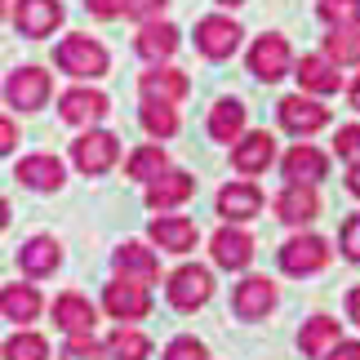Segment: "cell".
<instances>
[{
    "instance_id": "cell-36",
    "label": "cell",
    "mask_w": 360,
    "mask_h": 360,
    "mask_svg": "<svg viewBox=\"0 0 360 360\" xmlns=\"http://www.w3.org/2000/svg\"><path fill=\"white\" fill-rule=\"evenodd\" d=\"M58 360H107V342L98 347V342H94V334L67 338V342H63V352H58Z\"/></svg>"
},
{
    "instance_id": "cell-23",
    "label": "cell",
    "mask_w": 360,
    "mask_h": 360,
    "mask_svg": "<svg viewBox=\"0 0 360 360\" xmlns=\"http://www.w3.org/2000/svg\"><path fill=\"white\" fill-rule=\"evenodd\" d=\"M178 45H183V36H178V27L174 22H147L143 32H138V40H134V49L143 53L147 63H169L174 53H178Z\"/></svg>"
},
{
    "instance_id": "cell-27",
    "label": "cell",
    "mask_w": 360,
    "mask_h": 360,
    "mask_svg": "<svg viewBox=\"0 0 360 360\" xmlns=\"http://www.w3.org/2000/svg\"><path fill=\"white\" fill-rule=\"evenodd\" d=\"M58 262H63V245L53 240V236H32L18 249V267L27 276H53V271H58Z\"/></svg>"
},
{
    "instance_id": "cell-37",
    "label": "cell",
    "mask_w": 360,
    "mask_h": 360,
    "mask_svg": "<svg viewBox=\"0 0 360 360\" xmlns=\"http://www.w3.org/2000/svg\"><path fill=\"white\" fill-rule=\"evenodd\" d=\"M334 151L347 165H360V124H342L338 138H334Z\"/></svg>"
},
{
    "instance_id": "cell-30",
    "label": "cell",
    "mask_w": 360,
    "mask_h": 360,
    "mask_svg": "<svg viewBox=\"0 0 360 360\" xmlns=\"http://www.w3.org/2000/svg\"><path fill=\"white\" fill-rule=\"evenodd\" d=\"M325 58L338 63V67H356L360 63V27H329Z\"/></svg>"
},
{
    "instance_id": "cell-4",
    "label": "cell",
    "mask_w": 360,
    "mask_h": 360,
    "mask_svg": "<svg viewBox=\"0 0 360 360\" xmlns=\"http://www.w3.org/2000/svg\"><path fill=\"white\" fill-rule=\"evenodd\" d=\"M165 298H169V307H178V311H196V307H205V302L214 298V276L205 267H196V262H187V267H178L169 276Z\"/></svg>"
},
{
    "instance_id": "cell-3",
    "label": "cell",
    "mask_w": 360,
    "mask_h": 360,
    "mask_svg": "<svg viewBox=\"0 0 360 360\" xmlns=\"http://www.w3.org/2000/svg\"><path fill=\"white\" fill-rule=\"evenodd\" d=\"M116 156H120V138L107 134V129H85L72 143V165H76L80 174H89V178L107 174L116 165Z\"/></svg>"
},
{
    "instance_id": "cell-19",
    "label": "cell",
    "mask_w": 360,
    "mask_h": 360,
    "mask_svg": "<svg viewBox=\"0 0 360 360\" xmlns=\"http://www.w3.org/2000/svg\"><path fill=\"white\" fill-rule=\"evenodd\" d=\"M271 160H276V138H271L267 129H254V134H245L240 143L231 147V165H236V174H245V178L262 174Z\"/></svg>"
},
{
    "instance_id": "cell-22",
    "label": "cell",
    "mask_w": 360,
    "mask_h": 360,
    "mask_svg": "<svg viewBox=\"0 0 360 360\" xmlns=\"http://www.w3.org/2000/svg\"><path fill=\"white\" fill-rule=\"evenodd\" d=\"M218 214L227 223H249V218L262 214V191L254 183H227L218 191Z\"/></svg>"
},
{
    "instance_id": "cell-26",
    "label": "cell",
    "mask_w": 360,
    "mask_h": 360,
    "mask_svg": "<svg viewBox=\"0 0 360 360\" xmlns=\"http://www.w3.org/2000/svg\"><path fill=\"white\" fill-rule=\"evenodd\" d=\"M338 321L334 316H311V321H302V329H298V347H302V356H316V360H325L329 352L338 347Z\"/></svg>"
},
{
    "instance_id": "cell-43",
    "label": "cell",
    "mask_w": 360,
    "mask_h": 360,
    "mask_svg": "<svg viewBox=\"0 0 360 360\" xmlns=\"http://www.w3.org/2000/svg\"><path fill=\"white\" fill-rule=\"evenodd\" d=\"M0 151H13V120H0Z\"/></svg>"
},
{
    "instance_id": "cell-32",
    "label": "cell",
    "mask_w": 360,
    "mask_h": 360,
    "mask_svg": "<svg viewBox=\"0 0 360 360\" xmlns=\"http://www.w3.org/2000/svg\"><path fill=\"white\" fill-rule=\"evenodd\" d=\"M138 120H143V129H147L151 138H174V134H178V112H174V103L143 98V112H138Z\"/></svg>"
},
{
    "instance_id": "cell-42",
    "label": "cell",
    "mask_w": 360,
    "mask_h": 360,
    "mask_svg": "<svg viewBox=\"0 0 360 360\" xmlns=\"http://www.w3.org/2000/svg\"><path fill=\"white\" fill-rule=\"evenodd\" d=\"M325 360H360V342H338Z\"/></svg>"
},
{
    "instance_id": "cell-17",
    "label": "cell",
    "mask_w": 360,
    "mask_h": 360,
    "mask_svg": "<svg viewBox=\"0 0 360 360\" xmlns=\"http://www.w3.org/2000/svg\"><path fill=\"white\" fill-rule=\"evenodd\" d=\"M107 112H112V98L107 94H98V89H67L63 98H58V116L67 120V124H94V120H103Z\"/></svg>"
},
{
    "instance_id": "cell-24",
    "label": "cell",
    "mask_w": 360,
    "mask_h": 360,
    "mask_svg": "<svg viewBox=\"0 0 360 360\" xmlns=\"http://www.w3.org/2000/svg\"><path fill=\"white\" fill-rule=\"evenodd\" d=\"M294 76H298V85L307 89V94H338L342 85V76H338V63H329L325 53H302V63L294 67Z\"/></svg>"
},
{
    "instance_id": "cell-16",
    "label": "cell",
    "mask_w": 360,
    "mask_h": 360,
    "mask_svg": "<svg viewBox=\"0 0 360 360\" xmlns=\"http://www.w3.org/2000/svg\"><path fill=\"white\" fill-rule=\"evenodd\" d=\"M147 236H151V245H160L165 254H187V249H196V223L183 218V214H160V218H151Z\"/></svg>"
},
{
    "instance_id": "cell-31",
    "label": "cell",
    "mask_w": 360,
    "mask_h": 360,
    "mask_svg": "<svg viewBox=\"0 0 360 360\" xmlns=\"http://www.w3.org/2000/svg\"><path fill=\"white\" fill-rule=\"evenodd\" d=\"M165 169H169V156H165V147L160 143H147V147H138L129 160H124V174L138 178V183H151V178H160Z\"/></svg>"
},
{
    "instance_id": "cell-38",
    "label": "cell",
    "mask_w": 360,
    "mask_h": 360,
    "mask_svg": "<svg viewBox=\"0 0 360 360\" xmlns=\"http://www.w3.org/2000/svg\"><path fill=\"white\" fill-rule=\"evenodd\" d=\"M165 360H210V352H205V342L200 338H174L169 347H165Z\"/></svg>"
},
{
    "instance_id": "cell-20",
    "label": "cell",
    "mask_w": 360,
    "mask_h": 360,
    "mask_svg": "<svg viewBox=\"0 0 360 360\" xmlns=\"http://www.w3.org/2000/svg\"><path fill=\"white\" fill-rule=\"evenodd\" d=\"M13 178H18L22 187H32V191H58L63 178H67V169H63L58 156L40 151V156H22L18 169H13Z\"/></svg>"
},
{
    "instance_id": "cell-18",
    "label": "cell",
    "mask_w": 360,
    "mask_h": 360,
    "mask_svg": "<svg viewBox=\"0 0 360 360\" xmlns=\"http://www.w3.org/2000/svg\"><path fill=\"white\" fill-rule=\"evenodd\" d=\"M191 191H196V178H191V174L165 169L160 178H151V183H147V205H151V210H160V214H169L183 200H191Z\"/></svg>"
},
{
    "instance_id": "cell-28",
    "label": "cell",
    "mask_w": 360,
    "mask_h": 360,
    "mask_svg": "<svg viewBox=\"0 0 360 360\" xmlns=\"http://www.w3.org/2000/svg\"><path fill=\"white\" fill-rule=\"evenodd\" d=\"M210 138H214V143H240V138H245V103L240 98H218L214 103Z\"/></svg>"
},
{
    "instance_id": "cell-12",
    "label": "cell",
    "mask_w": 360,
    "mask_h": 360,
    "mask_svg": "<svg viewBox=\"0 0 360 360\" xmlns=\"http://www.w3.org/2000/svg\"><path fill=\"white\" fill-rule=\"evenodd\" d=\"M138 89H143V98H156V103H183L191 80L187 72H178L169 63H151V72L138 76Z\"/></svg>"
},
{
    "instance_id": "cell-2",
    "label": "cell",
    "mask_w": 360,
    "mask_h": 360,
    "mask_svg": "<svg viewBox=\"0 0 360 360\" xmlns=\"http://www.w3.org/2000/svg\"><path fill=\"white\" fill-rule=\"evenodd\" d=\"M103 311L112 316V321H120V325L147 321V311H151L147 285H143V281H129V276H116V281L103 289Z\"/></svg>"
},
{
    "instance_id": "cell-6",
    "label": "cell",
    "mask_w": 360,
    "mask_h": 360,
    "mask_svg": "<svg viewBox=\"0 0 360 360\" xmlns=\"http://www.w3.org/2000/svg\"><path fill=\"white\" fill-rule=\"evenodd\" d=\"M49 94H53V80L45 67H18L5 80V103L18 107V112H40L49 103Z\"/></svg>"
},
{
    "instance_id": "cell-29",
    "label": "cell",
    "mask_w": 360,
    "mask_h": 360,
    "mask_svg": "<svg viewBox=\"0 0 360 360\" xmlns=\"http://www.w3.org/2000/svg\"><path fill=\"white\" fill-rule=\"evenodd\" d=\"M0 311H5V321H13V325L36 321V316H40L36 285H5V289H0Z\"/></svg>"
},
{
    "instance_id": "cell-34",
    "label": "cell",
    "mask_w": 360,
    "mask_h": 360,
    "mask_svg": "<svg viewBox=\"0 0 360 360\" xmlns=\"http://www.w3.org/2000/svg\"><path fill=\"white\" fill-rule=\"evenodd\" d=\"M49 356V342L40 334H13L5 342V360H45Z\"/></svg>"
},
{
    "instance_id": "cell-45",
    "label": "cell",
    "mask_w": 360,
    "mask_h": 360,
    "mask_svg": "<svg viewBox=\"0 0 360 360\" xmlns=\"http://www.w3.org/2000/svg\"><path fill=\"white\" fill-rule=\"evenodd\" d=\"M347 191L360 200V165H352V169H347Z\"/></svg>"
},
{
    "instance_id": "cell-44",
    "label": "cell",
    "mask_w": 360,
    "mask_h": 360,
    "mask_svg": "<svg viewBox=\"0 0 360 360\" xmlns=\"http://www.w3.org/2000/svg\"><path fill=\"white\" fill-rule=\"evenodd\" d=\"M347 316H352V321L360 325V285H356L352 294H347Z\"/></svg>"
},
{
    "instance_id": "cell-35",
    "label": "cell",
    "mask_w": 360,
    "mask_h": 360,
    "mask_svg": "<svg viewBox=\"0 0 360 360\" xmlns=\"http://www.w3.org/2000/svg\"><path fill=\"white\" fill-rule=\"evenodd\" d=\"M316 9L329 27H360V0H321Z\"/></svg>"
},
{
    "instance_id": "cell-41",
    "label": "cell",
    "mask_w": 360,
    "mask_h": 360,
    "mask_svg": "<svg viewBox=\"0 0 360 360\" xmlns=\"http://www.w3.org/2000/svg\"><path fill=\"white\" fill-rule=\"evenodd\" d=\"M124 5H129V0H85V9L94 18H116V13H124Z\"/></svg>"
},
{
    "instance_id": "cell-5",
    "label": "cell",
    "mask_w": 360,
    "mask_h": 360,
    "mask_svg": "<svg viewBox=\"0 0 360 360\" xmlns=\"http://www.w3.org/2000/svg\"><path fill=\"white\" fill-rule=\"evenodd\" d=\"M249 72H254L258 80H267V85H276L281 76L294 72V53H289V40L281 32H267L258 36L254 45H249Z\"/></svg>"
},
{
    "instance_id": "cell-14",
    "label": "cell",
    "mask_w": 360,
    "mask_h": 360,
    "mask_svg": "<svg viewBox=\"0 0 360 360\" xmlns=\"http://www.w3.org/2000/svg\"><path fill=\"white\" fill-rule=\"evenodd\" d=\"M321 214V196H316L311 183H285V191L276 196V218L289 227H302Z\"/></svg>"
},
{
    "instance_id": "cell-8",
    "label": "cell",
    "mask_w": 360,
    "mask_h": 360,
    "mask_svg": "<svg viewBox=\"0 0 360 360\" xmlns=\"http://www.w3.org/2000/svg\"><path fill=\"white\" fill-rule=\"evenodd\" d=\"M240 36H245V32H240L231 18H223V13H210V18L196 22V49H200L210 63L231 58V53H236V45H240Z\"/></svg>"
},
{
    "instance_id": "cell-39",
    "label": "cell",
    "mask_w": 360,
    "mask_h": 360,
    "mask_svg": "<svg viewBox=\"0 0 360 360\" xmlns=\"http://www.w3.org/2000/svg\"><path fill=\"white\" fill-rule=\"evenodd\" d=\"M165 5H169V0H129V5H124V18H134L138 27H147V22H156L165 13Z\"/></svg>"
},
{
    "instance_id": "cell-47",
    "label": "cell",
    "mask_w": 360,
    "mask_h": 360,
    "mask_svg": "<svg viewBox=\"0 0 360 360\" xmlns=\"http://www.w3.org/2000/svg\"><path fill=\"white\" fill-rule=\"evenodd\" d=\"M218 5H223V9H236V5H245V0H218Z\"/></svg>"
},
{
    "instance_id": "cell-46",
    "label": "cell",
    "mask_w": 360,
    "mask_h": 360,
    "mask_svg": "<svg viewBox=\"0 0 360 360\" xmlns=\"http://www.w3.org/2000/svg\"><path fill=\"white\" fill-rule=\"evenodd\" d=\"M352 107L360 112V76H356V85H352Z\"/></svg>"
},
{
    "instance_id": "cell-11",
    "label": "cell",
    "mask_w": 360,
    "mask_h": 360,
    "mask_svg": "<svg viewBox=\"0 0 360 360\" xmlns=\"http://www.w3.org/2000/svg\"><path fill=\"white\" fill-rule=\"evenodd\" d=\"M210 249H214V262H218V267H227V271H245L249 262H254V236H249L245 227H236V223L218 227Z\"/></svg>"
},
{
    "instance_id": "cell-13",
    "label": "cell",
    "mask_w": 360,
    "mask_h": 360,
    "mask_svg": "<svg viewBox=\"0 0 360 360\" xmlns=\"http://www.w3.org/2000/svg\"><path fill=\"white\" fill-rule=\"evenodd\" d=\"M53 325H58L67 338L94 334V325H98V307H94L85 294H58V298H53Z\"/></svg>"
},
{
    "instance_id": "cell-9",
    "label": "cell",
    "mask_w": 360,
    "mask_h": 360,
    "mask_svg": "<svg viewBox=\"0 0 360 360\" xmlns=\"http://www.w3.org/2000/svg\"><path fill=\"white\" fill-rule=\"evenodd\" d=\"M329 262V240L325 236H294L281 245V271L289 276H311Z\"/></svg>"
},
{
    "instance_id": "cell-15",
    "label": "cell",
    "mask_w": 360,
    "mask_h": 360,
    "mask_svg": "<svg viewBox=\"0 0 360 360\" xmlns=\"http://www.w3.org/2000/svg\"><path fill=\"white\" fill-rule=\"evenodd\" d=\"M231 307H236L240 321H262L276 307V285L267 276H245L236 285V294H231Z\"/></svg>"
},
{
    "instance_id": "cell-33",
    "label": "cell",
    "mask_w": 360,
    "mask_h": 360,
    "mask_svg": "<svg viewBox=\"0 0 360 360\" xmlns=\"http://www.w3.org/2000/svg\"><path fill=\"white\" fill-rule=\"evenodd\" d=\"M107 356L112 360H147L151 356V338L138 334V329H116L112 338H107Z\"/></svg>"
},
{
    "instance_id": "cell-21",
    "label": "cell",
    "mask_w": 360,
    "mask_h": 360,
    "mask_svg": "<svg viewBox=\"0 0 360 360\" xmlns=\"http://www.w3.org/2000/svg\"><path fill=\"white\" fill-rule=\"evenodd\" d=\"M281 169H285L289 183H311V187H316V183L329 174V156H325V151H316L311 143H298V147L285 151Z\"/></svg>"
},
{
    "instance_id": "cell-10",
    "label": "cell",
    "mask_w": 360,
    "mask_h": 360,
    "mask_svg": "<svg viewBox=\"0 0 360 360\" xmlns=\"http://www.w3.org/2000/svg\"><path fill=\"white\" fill-rule=\"evenodd\" d=\"M58 22H63V0H18V5H13V27H18L27 40L53 36Z\"/></svg>"
},
{
    "instance_id": "cell-40",
    "label": "cell",
    "mask_w": 360,
    "mask_h": 360,
    "mask_svg": "<svg viewBox=\"0 0 360 360\" xmlns=\"http://www.w3.org/2000/svg\"><path fill=\"white\" fill-rule=\"evenodd\" d=\"M338 245H342V254H347L352 262H360V214H352L347 223H342V231H338Z\"/></svg>"
},
{
    "instance_id": "cell-1",
    "label": "cell",
    "mask_w": 360,
    "mask_h": 360,
    "mask_svg": "<svg viewBox=\"0 0 360 360\" xmlns=\"http://www.w3.org/2000/svg\"><path fill=\"white\" fill-rule=\"evenodd\" d=\"M53 63H58L67 76H76V80H98V76H107V67H112L107 49H103L94 36H80V32H72V36L58 40Z\"/></svg>"
},
{
    "instance_id": "cell-25",
    "label": "cell",
    "mask_w": 360,
    "mask_h": 360,
    "mask_svg": "<svg viewBox=\"0 0 360 360\" xmlns=\"http://www.w3.org/2000/svg\"><path fill=\"white\" fill-rule=\"evenodd\" d=\"M112 262H116V271H120V276H129V281H143V285H151V281L160 276V258H156V249H147V245H138V240L120 245L116 254H112Z\"/></svg>"
},
{
    "instance_id": "cell-7",
    "label": "cell",
    "mask_w": 360,
    "mask_h": 360,
    "mask_svg": "<svg viewBox=\"0 0 360 360\" xmlns=\"http://www.w3.org/2000/svg\"><path fill=\"white\" fill-rule=\"evenodd\" d=\"M276 116H281V124L294 138H311L329 124V107H321L316 98H307V94H289V98L276 103Z\"/></svg>"
}]
</instances>
